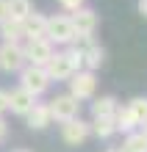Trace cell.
I'll return each mask as SVG.
<instances>
[{
  "label": "cell",
  "instance_id": "20",
  "mask_svg": "<svg viewBox=\"0 0 147 152\" xmlns=\"http://www.w3.org/2000/svg\"><path fill=\"white\" fill-rule=\"evenodd\" d=\"M8 111V91H3V88H0V116H3Z\"/></svg>",
  "mask_w": 147,
  "mask_h": 152
},
{
  "label": "cell",
  "instance_id": "23",
  "mask_svg": "<svg viewBox=\"0 0 147 152\" xmlns=\"http://www.w3.org/2000/svg\"><path fill=\"white\" fill-rule=\"evenodd\" d=\"M8 20V11H6V0H0V22Z\"/></svg>",
  "mask_w": 147,
  "mask_h": 152
},
{
  "label": "cell",
  "instance_id": "2",
  "mask_svg": "<svg viewBox=\"0 0 147 152\" xmlns=\"http://www.w3.org/2000/svg\"><path fill=\"white\" fill-rule=\"evenodd\" d=\"M67 83H69V94L78 102H89L97 97V72H92V69H78Z\"/></svg>",
  "mask_w": 147,
  "mask_h": 152
},
{
  "label": "cell",
  "instance_id": "22",
  "mask_svg": "<svg viewBox=\"0 0 147 152\" xmlns=\"http://www.w3.org/2000/svg\"><path fill=\"white\" fill-rule=\"evenodd\" d=\"M136 8H139V14L147 20V0H136Z\"/></svg>",
  "mask_w": 147,
  "mask_h": 152
},
{
  "label": "cell",
  "instance_id": "21",
  "mask_svg": "<svg viewBox=\"0 0 147 152\" xmlns=\"http://www.w3.org/2000/svg\"><path fill=\"white\" fill-rule=\"evenodd\" d=\"M6 138H8V124H6L3 116H0V144H6Z\"/></svg>",
  "mask_w": 147,
  "mask_h": 152
},
{
  "label": "cell",
  "instance_id": "11",
  "mask_svg": "<svg viewBox=\"0 0 147 152\" xmlns=\"http://www.w3.org/2000/svg\"><path fill=\"white\" fill-rule=\"evenodd\" d=\"M44 31H47V17L39 14V11L33 8V11L22 20V36H25V39H42Z\"/></svg>",
  "mask_w": 147,
  "mask_h": 152
},
{
  "label": "cell",
  "instance_id": "6",
  "mask_svg": "<svg viewBox=\"0 0 147 152\" xmlns=\"http://www.w3.org/2000/svg\"><path fill=\"white\" fill-rule=\"evenodd\" d=\"M69 20H72V28H75V36H95L100 28V14L89 6H81L78 11H72Z\"/></svg>",
  "mask_w": 147,
  "mask_h": 152
},
{
  "label": "cell",
  "instance_id": "13",
  "mask_svg": "<svg viewBox=\"0 0 147 152\" xmlns=\"http://www.w3.org/2000/svg\"><path fill=\"white\" fill-rule=\"evenodd\" d=\"M114 124H117V133H133V130H139V122L133 119V113L128 111V105H117V111H114Z\"/></svg>",
  "mask_w": 147,
  "mask_h": 152
},
{
  "label": "cell",
  "instance_id": "5",
  "mask_svg": "<svg viewBox=\"0 0 147 152\" xmlns=\"http://www.w3.org/2000/svg\"><path fill=\"white\" fill-rule=\"evenodd\" d=\"M22 53H25V64H33V66H44L47 61L53 58L56 47L47 42V39H25L22 44Z\"/></svg>",
  "mask_w": 147,
  "mask_h": 152
},
{
  "label": "cell",
  "instance_id": "26",
  "mask_svg": "<svg viewBox=\"0 0 147 152\" xmlns=\"http://www.w3.org/2000/svg\"><path fill=\"white\" fill-rule=\"evenodd\" d=\"M14 152H31V149H14Z\"/></svg>",
  "mask_w": 147,
  "mask_h": 152
},
{
  "label": "cell",
  "instance_id": "15",
  "mask_svg": "<svg viewBox=\"0 0 147 152\" xmlns=\"http://www.w3.org/2000/svg\"><path fill=\"white\" fill-rule=\"evenodd\" d=\"M6 11H8V20L22 22L33 11V0H6Z\"/></svg>",
  "mask_w": 147,
  "mask_h": 152
},
{
  "label": "cell",
  "instance_id": "19",
  "mask_svg": "<svg viewBox=\"0 0 147 152\" xmlns=\"http://www.w3.org/2000/svg\"><path fill=\"white\" fill-rule=\"evenodd\" d=\"M58 3V8L64 14H72V11H78L81 6H86V0H56Z\"/></svg>",
  "mask_w": 147,
  "mask_h": 152
},
{
  "label": "cell",
  "instance_id": "10",
  "mask_svg": "<svg viewBox=\"0 0 147 152\" xmlns=\"http://www.w3.org/2000/svg\"><path fill=\"white\" fill-rule=\"evenodd\" d=\"M25 124H28L31 130H44L53 124V116H50V108L47 102H33V108L25 113Z\"/></svg>",
  "mask_w": 147,
  "mask_h": 152
},
{
  "label": "cell",
  "instance_id": "4",
  "mask_svg": "<svg viewBox=\"0 0 147 152\" xmlns=\"http://www.w3.org/2000/svg\"><path fill=\"white\" fill-rule=\"evenodd\" d=\"M50 75H47V69L44 66H33V64H25L20 69V86L22 88H28V91L33 97H42L44 91L50 88Z\"/></svg>",
  "mask_w": 147,
  "mask_h": 152
},
{
  "label": "cell",
  "instance_id": "16",
  "mask_svg": "<svg viewBox=\"0 0 147 152\" xmlns=\"http://www.w3.org/2000/svg\"><path fill=\"white\" fill-rule=\"evenodd\" d=\"M0 39L3 42H17V44H22L25 36H22V22H17V20H3L0 22Z\"/></svg>",
  "mask_w": 147,
  "mask_h": 152
},
{
  "label": "cell",
  "instance_id": "9",
  "mask_svg": "<svg viewBox=\"0 0 147 152\" xmlns=\"http://www.w3.org/2000/svg\"><path fill=\"white\" fill-rule=\"evenodd\" d=\"M33 102H36V97L28 91V88H22V86H17V88L8 91V111L17 113V116H25L33 108Z\"/></svg>",
  "mask_w": 147,
  "mask_h": 152
},
{
  "label": "cell",
  "instance_id": "25",
  "mask_svg": "<svg viewBox=\"0 0 147 152\" xmlns=\"http://www.w3.org/2000/svg\"><path fill=\"white\" fill-rule=\"evenodd\" d=\"M106 152H119V147H108V149H106Z\"/></svg>",
  "mask_w": 147,
  "mask_h": 152
},
{
  "label": "cell",
  "instance_id": "8",
  "mask_svg": "<svg viewBox=\"0 0 147 152\" xmlns=\"http://www.w3.org/2000/svg\"><path fill=\"white\" fill-rule=\"evenodd\" d=\"M89 136H92V127H89V122L81 119V116L61 124V141H64L67 147H81V144H86Z\"/></svg>",
  "mask_w": 147,
  "mask_h": 152
},
{
  "label": "cell",
  "instance_id": "12",
  "mask_svg": "<svg viewBox=\"0 0 147 152\" xmlns=\"http://www.w3.org/2000/svg\"><path fill=\"white\" fill-rule=\"evenodd\" d=\"M89 127H92V136H97V138H103V141L111 138V136H117L114 116H92Z\"/></svg>",
  "mask_w": 147,
  "mask_h": 152
},
{
  "label": "cell",
  "instance_id": "7",
  "mask_svg": "<svg viewBox=\"0 0 147 152\" xmlns=\"http://www.w3.org/2000/svg\"><path fill=\"white\" fill-rule=\"evenodd\" d=\"M25 66V53H22V44L17 42H3L0 44V72H20Z\"/></svg>",
  "mask_w": 147,
  "mask_h": 152
},
{
  "label": "cell",
  "instance_id": "24",
  "mask_svg": "<svg viewBox=\"0 0 147 152\" xmlns=\"http://www.w3.org/2000/svg\"><path fill=\"white\" fill-rule=\"evenodd\" d=\"M139 130H142V133H144V136H147V122H144V124H142V127H139Z\"/></svg>",
  "mask_w": 147,
  "mask_h": 152
},
{
  "label": "cell",
  "instance_id": "3",
  "mask_svg": "<svg viewBox=\"0 0 147 152\" xmlns=\"http://www.w3.org/2000/svg\"><path fill=\"white\" fill-rule=\"evenodd\" d=\"M81 105H83V102H78L69 91H64V94H56V97H53V100L47 102V108H50L53 122L64 124V122L78 119V116H81Z\"/></svg>",
  "mask_w": 147,
  "mask_h": 152
},
{
  "label": "cell",
  "instance_id": "18",
  "mask_svg": "<svg viewBox=\"0 0 147 152\" xmlns=\"http://www.w3.org/2000/svg\"><path fill=\"white\" fill-rule=\"evenodd\" d=\"M128 111L133 113V119L139 122V127L147 122V97L144 94H139V97H133L131 102H128Z\"/></svg>",
  "mask_w": 147,
  "mask_h": 152
},
{
  "label": "cell",
  "instance_id": "17",
  "mask_svg": "<svg viewBox=\"0 0 147 152\" xmlns=\"http://www.w3.org/2000/svg\"><path fill=\"white\" fill-rule=\"evenodd\" d=\"M119 152H147V136L142 130L128 133L125 141H122V147H119Z\"/></svg>",
  "mask_w": 147,
  "mask_h": 152
},
{
  "label": "cell",
  "instance_id": "14",
  "mask_svg": "<svg viewBox=\"0 0 147 152\" xmlns=\"http://www.w3.org/2000/svg\"><path fill=\"white\" fill-rule=\"evenodd\" d=\"M117 105H119V100L114 94H100L92 100V116H114Z\"/></svg>",
  "mask_w": 147,
  "mask_h": 152
},
{
  "label": "cell",
  "instance_id": "1",
  "mask_svg": "<svg viewBox=\"0 0 147 152\" xmlns=\"http://www.w3.org/2000/svg\"><path fill=\"white\" fill-rule=\"evenodd\" d=\"M44 39H47L53 47H67V44L75 42V28H72L69 14H50V17H47Z\"/></svg>",
  "mask_w": 147,
  "mask_h": 152
}]
</instances>
